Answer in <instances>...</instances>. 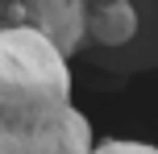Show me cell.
I'll return each instance as SVG.
<instances>
[{
    "mask_svg": "<svg viewBox=\"0 0 158 154\" xmlns=\"http://www.w3.org/2000/svg\"><path fill=\"white\" fill-rule=\"evenodd\" d=\"M92 142L71 58L33 25H0V154H87Z\"/></svg>",
    "mask_w": 158,
    "mask_h": 154,
    "instance_id": "1",
    "label": "cell"
},
{
    "mask_svg": "<svg viewBox=\"0 0 158 154\" xmlns=\"http://www.w3.org/2000/svg\"><path fill=\"white\" fill-rule=\"evenodd\" d=\"M137 13V29L121 46H79L75 54L87 58L92 67L112 75H133V71H158V0H129Z\"/></svg>",
    "mask_w": 158,
    "mask_h": 154,
    "instance_id": "2",
    "label": "cell"
},
{
    "mask_svg": "<svg viewBox=\"0 0 158 154\" xmlns=\"http://www.w3.org/2000/svg\"><path fill=\"white\" fill-rule=\"evenodd\" d=\"M0 25H33L67 58L83 46V4L79 0H0Z\"/></svg>",
    "mask_w": 158,
    "mask_h": 154,
    "instance_id": "3",
    "label": "cell"
},
{
    "mask_svg": "<svg viewBox=\"0 0 158 154\" xmlns=\"http://www.w3.org/2000/svg\"><path fill=\"white\" fill-rule=\"evenodd\" d=\"M83 4V42L87 46H121L133 38L137 13L129 0H79Z\"/></svg>",
    "mask_w": 158,
    "mask_h": 154,
    "instance_id": "4",
    "label": "cell"
},
{
    "mask_svg": "<svg viewBox=\"0 0 158 154\" xmlns=\"http://www.w3.org/2000/svg\"><path fill=\"white\" fill-rule=\"evenodd\" d=\"M92 150H100V154H154L158 146H150V142H125V138H104V142H92Z\"/></svg>",
    "mask_w": 158,
    "mask_h": 154,
    "instance_id": "5",
    "label": "cell"
}]
</instances>
